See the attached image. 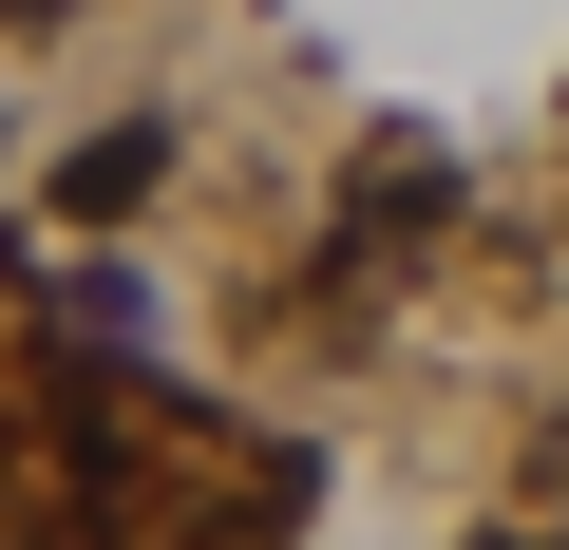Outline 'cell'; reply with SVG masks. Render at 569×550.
Masks as SVG:
<instances>
[{"instance_id":"6da1fadb","label":"cell","mask_w":569,"mask_h":550,"mask_svg":"<svg viewBox=\"0 0 569 550\" xmlns=\"http://www.w3.org/2000/svg\"><path fill=\"white\" fill-rule=\"evenodd\" d=\"M0 20H77V0H0Z\"/></svg>"}]
</instances>
